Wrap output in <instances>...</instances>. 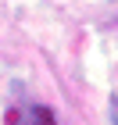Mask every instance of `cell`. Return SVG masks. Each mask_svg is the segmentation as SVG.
I'll return each instance as SVG.
<instances>
[{
  "label": "cell",
  "instance_id": "cell-1",
  "mask_svg": "<svg viewBox=\"0 0 118 125\" xmlns=\"http://www.w3.org/2000/svg\"><path fill=\"white\" fill-rule=\"evenodd\" d=\"M7 125H57L54 122V111L43 104H21L7 115Z\"/></svg>",
  "mask_w": 118,
  "mask_h": 125
}]
</instances>
